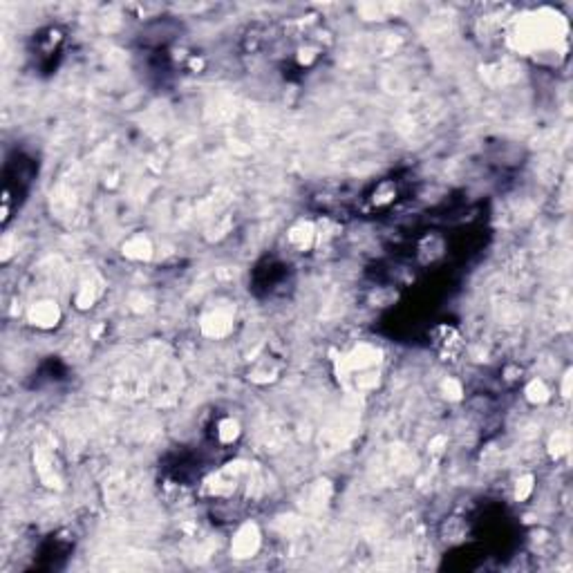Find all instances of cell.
<instances>
[{"label": "cell", "mask_w": 573, "mask_h": 573, "mask_svg": "<svg viewBox=\"0 0 573 573\" xmlns=\"http://www.w3.org/2000/svg\"><path fill=\"white\" fill-rule=\"evenodd\" d=\"M430 345L444 361H457L466 352V340L453 325H437L430 332Z\"/></svg>", "instance_id": "obj_1"}, {"label": "cell", "mask_w": 573, "mask_h": 573, "mask_svg": "<svg viewBox=\"0 0 573 573\" xmlns=\"http://www.w3.org/2000/svg\"><path fill=\"white\" fill-rule=\"evenodd\" d=\"M260 546V531L255 524H245L233 538V544H231V553L236 558L245 560V558H251L255 551H258Z\"/></svg>", "instance_id": "obj_2"}, {"label": "cell", "mask_w": 573, "mask_h": 573, "mask_svg": "<svg viewBox=\"0 0 573 573\" xmlns=\"http://www.w3.org/2000/svg\"><path fill=\"white\" fill-rule=\"evenodd\" d=\"M316 238H318V228H316L311 222H304V219H300L298 224H294L289 228V233H287V240H289V245L298 249V251H307L311 249V245L316 242Z\"/></svg>", "instance_id": "obj_3"}, {"label": "cell", "mask_w": 573, "mask_h": 573, "mask_svg": "<svg viewBox=\"0 0 573 573\" xmlns=\"http://www.w3.org/2000/svg\"><path fill=\"white\" fill-rule=\"evenodd\" d=\"M444 251H446V242L442 236H425L421 242H419V247H417V255H419V262L421 264H432L437 262L439 258H444Z\"/></svg>", "instance_id": "obj_4"}, {"label": "cell", "mask_w": 573, "mask_h": 573, "mask_svg": "<svg viewBox=\"0 0 573 573\" xmlns=\"http://www.w3.org/2000/svg\"><path fill=\"white\" fill-rule=\"evenodd\" d=\"M30 318H32L34 325H39V327H52L60 318V311L56 307V302L47 300V302L34 304L32 311H30Z\"/></svg>", "instance_id": "obj_5"}, {"label": "cell", "mask_w": 573, "mask_h": 573, "mask_svg": "<svg viewBox=\"0 0 573 573\" xmlns=\"http://www.w3.org/2000/svg\"><path fill=\"white\" fill-rule=\"evenodd\" d=\"M217 442L222 444V446H228V444H233L238 442V437H240V423L233 419V417H224V419H219L217 421Z\"/></svg>", "instance_id": "obj_6"}, {"label": "cell", "mask_w": 573, "mask_h": 573, "mask_svg": "<svg viewBox=\"0 0 573 573\" xmlns=\"http://www.w3.org/2000/svg\"><path fill=\"white\" fill-rule=\"evenodd\" d=\"M397 200V184L394 181H381L372 193V204L374 206H387Z\"/></svg>", "instance_id": "obj_7"}, {"label": "cell", "mask_w": 573, "mask_h": 573, "mask_svg": "<svg viewBox=\"0 0 573 573\" xmlns=\"http://www.w3.org/2000/svg\"><path fill=\"white\" fill-rule=\"evenodd\" d=\"M524 392H527V399L531 401V404H544V401H548V397H551V392H548L546 383L540 381V379L531 381V383L527 385V389H524Z\"/></svg>", "instance_id": "obj_8"}, {"label": "cell", "mask_w": 573, "mask_h": 573, "mask_svg": "<svg viewBox=\"0 0 573 573\" xmlns=\"http://www.w3.org/2000/svg\"><path fill=\"white\" fill-rule=\"evenodd\" d=\"M569 381H571V374L567 372L565 374V383H562V397L565 399H569Z\"/></svg>", "instance_id": "obj_9"}]
</instances>
